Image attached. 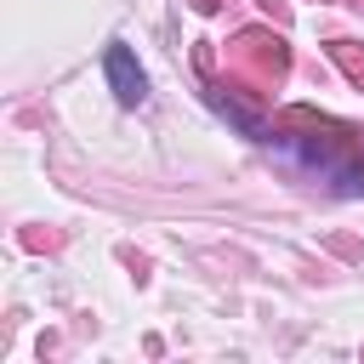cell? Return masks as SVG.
Here are the masks:
<instances>
[{"instance_id":"1","label":"cell","mask_w":364,"mask_h":364,"mask_svg":"<svg viewBox=\"0 0 364 364\" xmlns=\"http://www.w3.org/2000/svg\"><path fill=\"white\" fill-rule=\"evenodd\" d=\"M102 74H108V91L119 97V108H136V102L148 97V74H142V63H136V51H131L125 40H108Z\"/></svg>"}]
</instances>
